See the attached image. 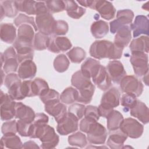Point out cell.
<instances>
[{"label": "cell", "mask_w": 149, "mask_h": 149, "mask_svg": "<svg viewBox=\"0 0 149 149\" xmlns=\"http://www.w3.org/2000/svg\"><path fill=\"white\" fill-rule=\"evenodd\" d=\"M123 48L108 40L95 41L90 47V55L97 59L108 58L119 59L122 57Z\"/></svg>", "instance_id": "cell-1"}, {"label": "cell", "mask_w": 149, "mask_h": 149, "mask_svg": "<svg viewBox=\"0 0 149 149\" xmlns=\"http://www.w3.org/2000/svg\"><path fill=\"white\" fill-rule=\"evenodd\" d=\"M120 94L116 87H111L105 91L102 96L101 103L98 106L100 116L107 118L108 115L120 103Z\"/></svg>", "instance_id": "cell-2"}, {"label": "cell", "mask_w": 149, "mask_h": 149, "mask_svg": "<svg viewBox=\"0 0 149 149\" xmlns=\"http://www.w3.org/2000/svg\"><path fill=\"white\" fill-rule=\"evenodd\" d=\"M81 6L90 8L98 11L104 19L109 20L113 19L116 13V9L113 4L107 1H79L77 2Z\"/></svg>", "instance_id": "cell-3"}, {"label": "cell", "mask_w": 149, "mask_h": 149, "mask_svg": "<svg viewBox=\"0 0 149 149\" xmlns=\"http://www.w3.org/2000/svg\"><path fill=\"white\" fill-rule=\"evenodd\" d=\"M130 62L137 76L143 77L148 72V58L147 54L140 52H132Z\"/></svg>", "instance_id": "cell-4"}, {"label": "cell", "mask_w": 149, "mask_h": 149, "mask_svg": "<svg viewBox=\"0 0 149 149\" xmlns=\"http://www.w3.org/2000/svg\"><path fill=\"white\" fill-rule=\"evenodd\" d=\"M119 84L123 93L133 95L136 97H139L143 91L144 86L142 82L134 76H126Z\"/></svg>", "instance_id": "cell-5"}, {"label": "cell", "mask_w": 149, "mask_h": 149, "mask_svg": "<svg viewBox=\"0 0 149 149\" xmlns=\"http://www.w3.org/2000/svg\"><path fill=\"white\" fill-rule=\"evenodd\" d=\"M13 47L16 51L19 63H21L26 60H32L33 59L34 48L33 42L16 38Z\"/></svg>", "instance_id": "cell-6"}, {"label": "cell", "mask_w": 149, "mask_h": 149, "mask_svg": "<svg viewBox=\"0 0 149 149\" xmlns=\"http://www.w3.org/2000/svg\"><path fill=\"white\" fill-rule=\"evenodd\" d=\"M16 102L10 97L8 93L1 91V119L8 121L15 116V107Z\"/></svg>", "instance_id": "cell-7"}, {"label": "cell", "mask_w": 149, "mask_h": 149, "mask_svg": "<svg viewBox=\"0 0 149 149\" xmlns=\"http://www.w3.org/2000/svg\"><path fill=\"white\" fill-rule=\"evenodd\" d=\"M78 120L79 119L73 113L67 112L66 115L57 123L56 130L62 136L74 132L79 128Z\"/></svg>", "instance_id": "cell-8"}, {"label": "cell", "mask_w": 149, "mask_h": 149, "mask_svg": "<svg viewBox=\"0 0 149 149\" xmlns=\"http://www.w3.org/2000/svg\"><path fill=\"white\" fill-rule=\"evenodd\" d=\"M119 129L127 137L132 139L139 138L143 134L144 130L143 125L132 118H127L123 119Z\"/></svg>", "instance_id": "cell-9"}, {"label": "cell", "mask_w": 149, "mask_h": 149, "mask_svg": "<svg viewBox=\"0 0 149 149\" xmlns=\"http://www.w3.org/2000/svg\"><path fill=\"white\" fill-rule=\"evenodd\" d=\"M134 18V13L129 9L119 10L116 13V19L110 22V31L112 34L116 32L122 27L130 25Z\"/></svg>", "instance_id": "cell-10"}, {"label": "cell", "mask_w": 149, "mask_h": 149, "mask_svg": "<svg viewBox=\"0 0 149 149\" xmlns=\"http://www.w3.org/2000/svg\"><path fill=\"white\" fill-rule=\"evenodd\" d=\"M36 24L39 32L47 35L52 36L55 23V20L52 13L46 12L36 15Z\"/></svg>", "instance_id": "cell-11"}, {"label": "cell", "mask_w": 149, "mask_h": 149, "mask_svg": "<svg viewBox=\"0 0 149 149\" xmlns=\"http://www.w3.org/2000/svg\"><path fill=\"white\" fill-rule=\"evenodd\" d=\"M107 137V129L97 122L91 125L87 133V139L88 142L95 145L104 144Z\"/></svg>", "instance_id": "cell-12"}, {"label": "cell", "mask_w": 149, "mask_h": 149, "mask_svg": "<svg viewBox=\"0 0 149 149\" xmlns=\"http://www.w3.org/2000/svg\"><path fill=\"white\" fill-rule=\"evenodd\" d=\"M39 139L42 143L41 147L44 149L55 148L59 141V137L56 134L55 129L47 124L45 125Z\"/></svg>", "instance_id": "cell-13"}, {"label": "cell", "mask_w": 149, "mask_h": 149, "mask_svg": "<svg viewBox=\"0 0 149 149\" xmlns=\"http://www.w3.org/2000/svg\"><path fill=\"white\" fill-rule=\"evenodd\" d=\"M107 72L113 83L119 84L122 79L126 76L123 64L119 61H111L107 66Z\"/></svg>", "instance_id": "cell-14"}, {"label": "cell", "mask_w": 149, "mask_h": 149, "mask_svg": "<svg viewBox=\"0 0 149 149\" xmlns=\"http://www.w3.org/2000/svg\"><path fill=\"white\" fill-rule=\"evenodd\" d=\"M72 47L70 41L66 37H49V41L47 49L51 52L59 53L65 52L70 49Z\"/></svg>", "instance_id": "cell-15"}, {"label": "cell", "mask_w": 149, "mask_h": 149, "mask_svg": "<svg viewBox=\"0 0 149 149\" xmlns=\"http://www.w3.org/2000/svg\"><path fill=\"white\" fill-rule=\"evenodd\" d=\"M91 79L93 83L102 91H105L112 87L111 79L107 69L101 65L97 72Z\"/></svg>", "instance_id": "cell-16"}, {"label": "cell", "mask_w": 149, "mask_h": 149, "mask_svg": "<svg viewBox=\"0 0 149 149\" xmlns=\"http://www.w3.org/2000/svg\"><path fill=\"white\" fill-rule=\"evenodd\" d=\"M131 30H133V37H137L141 34L148 35L149 22L147 16L137 15L134 22L130 24Z\"/></svg>", "instance_id": "cell-17"}, {"label": "cell", "mask_w": 149, "mask_h": 149, "mask_svg": "<svg viewBox=\"0 0 149 149\" xmlns=\"http://www.w3.org/2000/svg\"><path fill=\"white\" fill-rule=\"evenodd\" d=\"M45 105V111L55 118L58 123L66 114L67 108L65 104L60 102V101H55Z\"/></svg>", "instance_id": "cell-18"}, {"label": "cell", "mask_w": 149, "mask_h": 149, "mask_svg": "<svg viewBox=\"0 0 149 149\" xmlns=\"http://www.w3.org/2000/svg\"><path fill=\"white\" fill-rule=\"evenodd\" d=\"M36 114L33 109L21 102H16L15 107V118L25 122L32 123Z\"/></svg>", "instance_id": "cell-19"}, {"label": "cell", "mask_w": 149, "mask_h": 149, "mask_svg": "<svg viewBox=\"0 0 149 149\" xmlns=\"http://www.w3.org/2000/svg\"><path fill=\"white\" fill-rule=\"evenodd\" d=\"M130 113L132 116L138 119L143 124L149 122V110L147 106L142 101L138 100L136 104L130 109Z\"/></svg>", "instance_id": "cell-20"}, {"label": "cell", "mask_w": 149, "mask_h": 149, "mask_svg": "<svg viewBox=\"0 0 149 149\" xmlns=\"http://www.w3.org/2000/svg\"><path fill=\"white\" fill-rule=\"evenodd\" d=\"M37 66L32 60H26L20 63L17 75L21 79H31L36 74Z\"/></svg>", "instance_id": "cell-21"}, {"label": "cell", "mask_w": 149, "mask_h": 149, "mask_svg": "<svg viewBox=\"0 0 149 149\" xmlns=\"http://www.w3.org/2000/svg\"><path fill=\"white\" fill-rule=\"evenodd\" d=\"M127 136L120 129L111 132L107 141V146L112 149L123 148Z\"/></svg>", "instance_id": "cell-22"}, {"label": "cell", "mask_w": 149, "mask_h": 149, "mask_svg": "<svg viewBox=\"0 0 149 149\" xmlns=\"http://www.w3.org/2000/svg\"><path fill=\"white\" fill-rule=\"evenodd\" d=\"M132 30L130 25L124 26L120 27L116 32L113 43L117 46L124 48L127 46L132 39Z\"/></svg>", "instance_id": "cell-23"}, {"label": "cell", "mask_w": 149, "mask_h": 149, "mask_svg": "<svg viewBox=\"0 0 149 149\" xmlns=\"http://www.w3.org/2000/svg\"><path fill=\"white\" fill-rule=\"evenodd\" d=\"M0 37L2 41L8 44L14 43L16 39V29L12 23H3L0 26Z\"/></svg>", "instance_id": "cell-24"}, {"label": "cell", "mask_w": 149, "mask_h": 149, "mask_svg": "<svg viewBox=\"0 0 149 149\" xmlns=\"http://www.w3.org/2000/svg\"><path fill=\"white\" fill-rule=\"evenodd\" d=\"M101 66L100 62L91 58H88L82 63L81 71L86 77L91 79L98 70Z\"/></svg>", "instance_id": "cell-25"}, {"label": "cell", "mask_w": 149, "mask_h": 149, "mask_svg": "<svg viewBox=\"0 0 149 149\" xmlns=\"http://www.w3.org/2000/svg\"><path fill=\"white\" fill-rule=\"evenodd\" d=\"M1 146L2 148H23V144L20 137L14 133L3 134L1 139Z\"/></svg>", "instance_id": "cell-26"}, {"label": "cell", "mask_w": 149, "mask_h": 149, "mask_svg": "<svg viewBox=\"0 0 149 149\" xmlns=\"http://www.w3.org/2000/svg\"><path fill=\"white\" fill-rule=\"evenodd\" d=\"M149 38L148 36H141L140 37L133 39L129 45L132 52H140L147 54L148 52Z\"/></svg>", "instance_id": "cell-27"}, {"label": "cell", "mask_w": 149, "mask_h": 149, "mask_svg": "<svg viewBox=\"0 0 149 149\" xmlns=\"http://www.w3.org/2000/svg\"><path fill=\"white\" fill-rule=\"evenodd\" d=\"M107 129L109 132L118 130L123 120L122 114L117 110H112L107 116Z\"/></svg>", "instance_id": "cell-28"}, {"label": "cell", "mask_w": 149, "mask_h": 149, "mask_svg": "<svg viewBox=\"0 0 149 149\" xmlns=\"http://www.w3.org/2000/svg\"><path fill=\"white\" fill-rule=\"evenodd\" d=\"M65 10L68 15L74 19H78L83 16L86 13V9L78 5L74 1H64Z\"/></svg>", "instance_id": "cell-29"}, {"label": "cell", "mask_w": 149, "mask_h": 149, "mask_svg": "<svg viewBox=\"0 0 149 149\" xmlns=\"http://www.w3.org/2000/svg\"><path fill=\"white\" fill-rule=\"evenodd\" d=\"M92 36L95 38H101L105 36L109 31L108 23L102 20L94 22L90 27Z\"/></svg>", "instance_id": "cell-30"}, {"label": "cell", "mask_w": 149, "mask_h": 149, "mask_svg": "<svg viewBox=\"0 0 149 149\" xmlns=\"http://www.w3.org/2000/svg\"><path fill=\"white\" fill-rule=\"evenodd\" d=\"M71 84L78 90L85 88L92 84L90 78L84 76L81 71L76 72L72 76Z\"/></svg>", "instance_id": "cell-31"}, {"label": "cell", "mask_w": 149, "mask_h": 149, "mask_svg": "<svg viewBox=\"0 0 149 149\" xmlns=\"http://www.w3.org/2000/svg\"><path fill=\"white\" fill-rule=\"evenodd\" d=\"M1 59L3 61V70L5 73L9 74L15 73L18 69L19 62L17 59V55L3 57L2 53H1Z\"/></svg>", "instance_id": "cell-32"}, {"label": "cell", "mask_w": 149, "mask_h": 149, "mask_svg": "<svg viewBox=\"0 0 149 149\" xmlns=\"http://www.w3.org/2000/svg\"><path fill=\"white\" fill-rule=\"evenodd\" d=\"M33 27L29 24L20 25L17 30V38L20 40L33 42L34 38V31Z\"/></svg>", "instance_id": "cell-33"}, {"label": "cell", "mask_w": 149, "mask_h": 149, "mask_svg": "<svg viewBox=\"0 0 149 149\" xmlns=\"http://www.w3.org/2000/svg\"><path fill=\"white\" fill-rule=\"evenodd\" d=\"M79 96V91L74 88L69 87L65 88L60 95L61 101L67 105L73 104L77 101Z\"/></svg>", "instance_id": "cell-34"}, {"label": "cell", "mask_w": 149, "mask_h": 149, "mask_svg": "<svg viewBox=\"0 0 149 149\" xmlns=\"http://www.w3.org/2000/svg\"><path fill=\"white\" fill-rule=\"evenodd\" d=\"M49 88L47 82L42 78L37 77L31 81V90L33 97L40 96Z\"/></svg>", "instance_id": "cell-35"}, {"label": "cell", "mask_w": 149, "mask_h": 149, "mask_svg": "<svg viewBox=\"0 0 149 149\" xmlns=\"http://www.w3.org/2000/svg\"><path fill=\"white\" fill-rule=\"evenodd\" d=\"M95 86L92 83L90 86L79 90L77 101L84 104H89L92 100L95 91Z\"/></svg>", "instance_id": "cell-36"}, {"label": "cell", "mask_w": 149, "mask_h": 149, "mask_svg": "<svg viewBox=\"0 0 149 149\" xmlns=\"http://www.w3.org/2000/svg\"><path fill=\"white\" fill-rule=\"evenodd\" d=\"M15 3L19 11L24 12L29 15H36L35 1H15Z\"/></svg>", "instance_id": "cell-37"}, {"label": "cell", "mask_w": 149, "mask_h": 149, "mask_svg": "<svg viewBox=\"0 0 149 149\" xmlns=\"http://www.w3.org/2000/svg\"><path fill=\"white\" fill-rule=\"evenodd\" d=\"M49 41V37L40 32L35 34L33 40L34 49L42 51L47 48Z\"/></svg>", "instance_id": "cell-38"}, {"label": "cell", "mask_w": 149, "mask_h": 149, "mask_svg": "<svg viewBox=\"0 0 149 149\" xmlns=\"http://www.w3.org/2000/svg\"><path fill=\"white\" fill-rule=\"evenodd\" d=\"M70 61L74 63H79L81 62L86 56V51L81 48L76 47L69 51L66 53Z\"/></svg>", "instance_id": "cell-39"}, {"label": "cell", "mask_w": 149, "mask_h": 149, "mask_svg": "<svg viewBox=\"0 0 149 149\" xmlns=\"http://www.w3.org/2000/svg\"><path fill=\"white\" fill-rule=\"evenodd\" d=\"M0 6L2 8L5 16L14 17L18 13V9L15 1H1Z\"/></svg>", "instance_id": "cell-40"}, {"label": "cell", "mask_w": 149, "mask_h": 149, "mask_svg": "<svg viewBox=\"0 0 149 149\" xmlns=\"http://www.w3.org/2000/svg\"><path fill=\"white\" fill-rule=\"evenodd\" d=\"M87 139L85 134L78 132L68 137V143L72 146L80 148L84 147L87 144Z\"/></svg>", "instance_id": "cell-41"}, {"label": "cell", "mask_w": 149, "mask_h": 149, "mask_svg": "<svg viewBox=\"0 0 149 149\" xmlns=\"http://www.w3.org/2000/svg\"><path fill=\"white\" fill-rule=\"evenodd\" d=\"M53 65L56 72L63 73L69 68L70 62L65 54H60L55 58Z\"/></svg>", "instance_id": "cell-42"}, {"label": "cell", "mask_w": 149, "mask_h": 149, "mask_svg": "<svg viewBox=\"0 0 149 149\" xmlns=\"http://www.w3.org/2000/svg\"><path fill=\"white\" fill-rule=\"evenodd\" d=\"M17 133L22 137H29L31 136L33 131V124L22 120L17 121Z\"/></svg>", "instance_id": "cell-43"}, {"label": "cell", "mask_w": 149, "mask_h": 149, "mask_svg": "<svg viewBox=\"0 0 149 149\" xmlns=\"http://www.w3.org/2000/svg\"><path fill=\"white\" fill-rule=\"evenodd\" d=\"M39 97L41 101L44 104L60 101L59 93L54 89L49 88Z\"/></svg>", "instance_id": "cell-44"}, {"label": "cell", "mask_w": 149, "mask_h": 149, "mask_svg": "<svg viewBox=\"0 0 149 149\" xmlns=\"http://www.w3.org/2000/svg\"><path fill=\"white\" fill-rule=\"evenodd\" d=\"M16 27H19L20 25L23 24H30L34 29V31H37L38 29L36 24L34 21V18L33 17L28 16L23 13H20L13 21Z\"/></svg>", "instance_id": "cell-45"}, {"label": "cell", "mask_w": 149, "mask_h": 149, "mask_svg": "<svg viewBox=\"0 0 149 149\" xmlns=\"http://www.w3.org/2000/svg\"><path fill=\"white\" fill-rule=\"evenodd\" d=\"M22 81H19L8 88V93L13 100H22L25 97L22 93Z\"/></svg>", "instance_id": "cell-46"}, {"label": "cell", "mask_w": 149, "mask_h": 149, "mask_svg": "<svg viewBox=\"0 0 149 149\" xmlns=\"http://www.w3.org/2000/svg\"><path fill=\"white\" fill-rule=\"evenodd\" d=\"M45 3L51 13L61 12L65 10V3L63 1H46Z\"/></svg>", "instance_id": "cell-47"}, {"label": "cell", "mask_w": 149, "mask_h": 149, "mask_svg": "<svg viewBox=\"0 0 149 149\" xmlns=\"http://www.w3.org/2000/svg\"><path fill=\"white\" fill-rule=\"evenodd\" d=\"M69 30V26L66 22L62 20H58L55 21L54 28L53 30V36H63L65 35Z\"/></svg>", "instance_id": "cell-48"}, {"label": "cell", "mask_w": 149, "mask_h": 149, "mask_svg": "<svg viewBox=\"0 0 149 149\" xmlns=\"http://www.w3.org/2000/svg\"><path fill=\"white\" fill-rule=\"evenodd\" d=\"M137 101V97L130 94H124L120 98L121 105L126 108V111L130 109L134 106Z\"/></svg>", "instance_id": "cell-49"}, {"label": "cell", "mask_w": 149, "mask_h": 149, "mask_svg": "<svg viewBox=\"0 0 149 149\" xmlns=\"http://www.w3.org/2000/svg\"><path fill=\"white\" fill-rule=\"evenodd\" d=\"M85 107L83 104L74 103L69 107L68 112L73 113L79 120L81 119L84 115Z\"/></svg>", "instance_id": "cell-50"}, {"label": "cell", "mask_w": 149, "mask_h": 149, "mask_svg": "<svg viewBox=\"0 0 149 149\" xmlns=\"http://www.w3.org/2000/svg\"><path fill=\"white\" fill-rule=\"evenodd\" d=\"M1 131L3 134L9 133L16 134L17 132L16 120H13L4 122L2 125Z\"/></svg>", "instance_id": "cell-51"}, {"label": "cell", "mask_w": 149, "mask_h": 149, "mask_svg": "<svg viewBox=\"0 0 149 149\" xmlns=\"http://www.w3.org/2000/svg\"><path fill=\"white\" fill-rule=\"evenodd\" d=\"M84 115V117L90 118L97 121L99 120L100 117L98 107L93 105H87L85 107Z\"/></svg>", "instance_id": "cell-52"}, {"label": "cell", "mask_w": 149, "mask_h": 149, "mask_svg": "<svg viewBox=\"0 0 149 149\" xmlns=\"http://www.w3.org/2000/svg\"><path fill=\"white\" fill-rule=\"evenodd\" d=\"M20 81H21V79L16 73H9L5 77L4 84L8 88H9L14 84Z\"/></svg>", "instance_id": "cell-53"}, {"label": "cell", "mask_w": 149, "mask_h": 149, "mask_svg": "<svg viewBox=\"0 0 149 149\" xmlns=\"http://www.w3.org/2000/svg\"><path fill=\"white\" fill-rule=\"evenodd\" d=\"M31 80H24L22 83V93L25 98L33 97L31 90Z\"/></svg>", "instance_id": "cell-54"}, {"label": "cell", "mask_w": 149, "mask_h": 149, "mask_svg": "<svg viewBox=\"0 0 149 149\" xmlns=\"http://www.w3.org/2000/svg\"><path fill=\"white\" fill-rule=\"evenodd\" d=\"M96 122L97 121L92 118L84 117L80 122V130L81 132L87 133L91 125Z\"/></svg>", "instance_id": "cell-55"}, {"label": "cell", "mask_w": 149, "mask_h": 149, "mask_svg": "<svg viewBox=\"0 0 149 149\" xmlns=\"http://www.w3.org/2000/svg\"><path fill=\"white\" fill-rule=\"evenodd\" d=\"M49 120L48 116L44 113H37L36 114L34 119L33 122L34 125H44L48 123Z\"/></svg>", "instance_id": "cell-56"}, {"label": "cell", "mask_w": 149, "mask_h": 149, "mask_svg": "<svg viewBox=\"0 0 149 149\" xmlns=\"http://www.w3.org/2000/svg\"><path fill=\"white\" fill-rule=\"evenodd\" d=\"M49 10L45 3V1L36 2V15L49 12Z\"/></svg>", "instance_id": "cell-57"}, {"label": "cell", "mask_w": 149, "mask_h": 149, "mask_svg": "<svg viewBox=\"0 0 149 149\" xmlns=\"http://www.w3.org/2000/svg\"><path fill=\"white\" fill-rule=\"evenodd\" d=\"M23 148H40V147L34 141L30 140L23 144Z\"/></svg>", "instance_id": "cell-58"}, {"label": "cell", "mask_w": 149, "mask_h": 149, "mask_svg": "<svg viewBox=\"0 0 149 149\" xmlns=\"http://www.w3.org/2000/svg\"><path fill=\"white\" fill-rule=\"evenodd\" d=\"M148 72L145 75H144L143 77V81L144 82V83L146 84V86L148 85Z\"/></svg>", "instance_id": "cell-59"}, {"label": "cell", "mask_w": 149, "mask_h": 149, "mask_svg": "<svg viewBox=\"0 0 149 149\" xmlns=\"http://www.w3.org/2000/svg\"><path fill=\"white\" fill-rule=\"evenodd\" d=\"M148 2H147L146 3L143 4V5L142 6V8L144 9H146V10L148 11Z\"/></svg>", "instance_id": "cell-60"}]
</instances>
